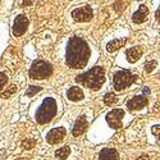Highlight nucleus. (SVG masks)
<instances>
[{
	"instance_id": "1",
	"label": "nucleus",
	"mask_w": 160,
	"mask_h": 160,
	"mask_svg": "<svg viewBox=\"0 0 160 160\" xmlns=\"http://www.w3.org/2000/svg\"><path fill=\"white\" fill-rule=\"evenodd\" d=\"M90 48L83 38L74 36L69 40L65 52V63L72 69H79L86 67L90 58Z\"/></svg>"
},
{
	"instance_id": "2",
	"label": "nucleus",
	"mask_w": 160,
	"mask_h": 160,
	"mask_svg": "<svg viewBox=\"0 0 160 160\" xmlns=\"http://www.w3.org/2000/svg\"><path fill=\"white\" fill-rule=\"evenodd\" d=\"M76 82L86 86L90 90H99L105 82V69L102 67H94L86 73L76 77Z\"/></svg>"
},
{
	"instance_id": "3",
	"label": "nucleus",
	"mask_w": 160,
	"mask_h": 160,
	"mask_svg": "<svg viewBox=\"0 0 160 160\" xmlns=\"http://www.w3.org/2000/svg\"><path fill=\"white\" fill-rule=\"evenodd\" d=\"M57 110H58V106H57V101L51 98H46L42 104L40 105V108L36 113V121L40 124H45L49 123L52 118L57 115Z\"/></svg>"
},
{
	"instance_id": "4",
	"label": "nucleus",
	"mask_w": 160,
	"mask_h": 160,
	"mask_svg": "<svg viewBox=\"0 0 160 160\" xmlns=\"http://www.w3.org/2000/svg\"><path fill=\"white\" fill-rule=\"evenodd\" d=\"M137 79V76L133 74L128 69H122L114 73L113 76V85L117 91H122L127 87H129L133 82Z\"/></svg>"
},
{
	"instance_id": "5",
	"label": "nucleus",
	"mask_w": 160,
	"mask_h": 160,
	"mask_svg": "<svg viewBox=\"0 0 160 160\" xmlns=\"http://www.w3.org/2000/svg\"><path fill=\"white\" fill-rule=\"evenodd\" d=\"M52 74V65L45 60H35L30 68L32 79H46Z\"/></svg>"
},
{
	"instance_id": "6",
	"label": "nucleus",
	"mask_w": 160,
	"mask_h": 160,
	"mask_svg": "<svg viewBox=\"0 0 160 160\" xmlns=\"http://www.w3.org/2000/svg\"><path fill=\"white\" fill-rule=\"evenodd\" d=\"M124 117V110L123 109H113L106 114V123L109 127L114 129H121L122 128V119Z\"/></svg>"
},
{
	"instance_id": "7",
	"label": "nucleus",
	"mask_w": 160,
	"mask_h": 160,
	"mask_svg": "<svg viewBox=\"0 0 160 160\" xmlns=\"http://www.w3.org/2000/svg\"><path fill=\"white\" fill-rule=\"evenodd\" d=\"M92 16H94V12H92L90 5H83L76 8L72 12V18L76 22H88L92 19Z\"/></svg>"
},
{
	"instance_id": "8",
	"label": "nucleus",
	"mask_w": 160,
	"mask_h": 160,
	"mask_svg": "<svg viewBox=\"0 0 160 160\" xmlns=\"http://www.w3.org/2000/svg\"><path fill=\"white\" fill-rule=\"evenodd\" d=\"M27 28H28V18L24 14L17 16V18L14 19V23H13V35L16 37H19L26 33Z\"/></svg>"
},
{
	"instance_id": "9",
	"label": "nucleus",
	"mask_w": 160,
	"mask_h": 160,
	"mask_svg": "<svg viewBox=\"0 0 160 160\" xmlns=\"http://www.w3.org/2000/svg\"><path fill=\"white\" fill-rule=\"evenodd\" d=\"M67 132L63 127H58V128H54L51 129L48 135H46V141L50 143V145H57L59 143L60 141H63V138L65 137Z\"/></svg>"
},
{
	"instance_id": "10",
	"label": "nucleus",
	"mask_w": 160,
	"mask_h": 160,
	"mask_svg": "<svg viewBox=\"0 0 160 160\" xmlns=\"http://www.w3.org/2000/svg\"><path fill=\"white\" fill-rule=\"evenodd\" d=\"M149 104V100L145 95H137L135 98H132L128 100L127 102V108L129 110H140L142 108H145L146 105Z\"/></svg>"
},
{
	"instance_id": "11",
	"label": "nucleus",
	"mask_w": 160,
	"mask_h": 160,
	"mask_svg": "<svg viewBox=\"0 0 160 160\" xmlns=\"http://www.w3.org/2000/svg\"><path fill=\"white\" fill-rule=\"evenodd\" d=\"M87 127H88V123H87L86 117H85V115H81V117H79L77 121H76V123H74V126H73L72 135H73L74 137L81 136L82 133L87 129Z\"/></svg>"
},
{
	"instance_id": "12",
	"label": "nucleus",
	"mask_w": 160,
	"mask_h": 160,
	"mask_svg": "<svg viewBox=\"0 0 160 160\" xmlns=\"http://www.w3.org/2000/svg\"><path fill=\"white\" fill-rule=\"evenodd\" d=\"M148 16H149L148 7H146V5H141L135 13H133L132 21H133V23L140 24V23H142V22H145L146 19H148Z\"/></svg>"
},
{
	"instance_id": "13",
	"label": "nucleus",
	"mask_w": 160,
	"mask_h": 160,
	"mask_svg": "<svg viewBox=\"0 0 160 160\" xmlns=\"http://www.w3.org/2000/svg\"><path fill=\"white\" fill-rule=\"evenodd\" d=\"M142 54H143L142 46H135V48H131L126 51V57H127V60L129 63H136L141 58Z\"/></svg>"
},
{
	"instance_id": "14",
	"label": "nucleus",
	"mask_w": 160,
	"mask_h": 160,
	"mask_svg": "<svg viewBox=\"0 0 160 160\" xmlns=\"http://www.w3.org/2000/svg\"><path fill=\"white\" fill-rule=\"evenodd\" d=\"M67 98H68L71 101H81L83 99V91L77 86L71 87L68 91H67Z\"/></svg>"
},
{
	"instance_id": "15",
	"label": "nucleus",
	"mask_w": 160,
	"mask_h": 160,
	"mask_svg": "<svg viewBox=\"0 0 160 160\" xmlns=\"http://www.w3.org/2000/svg\"><path fill=\"white\" fill-rule=\"evenodd\" d=\"M126 42H127L126 37H123V38H115V40H113V41H110L108 45H106V51H108V52H114L118 49L123 48L126 45Z\"/></svg>"
},
{
	"instance_id": "16",
	"label": "nucleus",
	"mask_w": 160,
	"mask_h": 160,
	"mask_svg": "<svg viewBox=\"0 0 160 160\" xmlns=\"http://www.w3.org/2000/svg\"><path fill=\"white\" fill-rule=\"evenodd\" d=\"M100 160H119V154L114 149H104L99 155Z\"/></svg>"
},
{
	"instance_id": "17",
	"label": "nucleus",
	"mask_w": 160,
	"mask_h": 160,
	"mask_svg": "<svg viewBox=\"0 0 160 160\" xmlns=\"http://www.w3.org/2000/svg\"><path fill=\"white\" fill-rule=\"evenodd\" d=\"M69 154H71V149L68 148V146H64V148H60L55 151V156L60 160H65L69 156Z\"/></svg>"
},
{
	"instance_id": "18",
	"label": "nucleus",
	"mask_w": 160,
	"mask_h": 160,
	"mask_svg": "<svg viewBox=\"0 0 160 160\" xmlns=\"http://www.w3.org/2000/svg\"><path fill=\"white\" fill-rule=\"evenodd\" d=\"M117 101H118V99H117L115 94H113V92H108V94L104 96V102H105V105H108V106L114 105Z\"/></svg>"
},
{
	"instance_id": "19",
	"label": "nucleus",
	"mask_w": 160,
	"mask_h": 160,
	"mask_svg": "<svg viewBox=\"0 0 160 160\" xmlns=\"http://www.w3.org/2000/svg\"><path fill=\"white\" fill-rule=\"evenodd\" d=\"M16 92H17V86H16V85H12L7 91L2 92V95H0V96H2L3 99H8V98L12 96L13 94H16Z\"/></svg>"
},
{
	"instance_id": "20",
	"label": "nucleus",
	"mask_w": 160,
	"mask_h": 160,
	"mask_svg": "<svg viewBox=\"0 0 160 160\" xmlns=\"http://www.w3.org/2000/svg\"><path fill=\"white\" fill-rule=\"evenodd\" d=\"M41 90H42V88L40 87V86H30L28 90L26 91V96H30V98H31V96H35L37 92H40Z\"/></svg>"
},
{
	"instance_id": "21",
	"label": "nucleus",
	"mask_w": 160,
	"mask_h": 160,
	"mask_svg": "<svg viewBox=\"0 0 160 160\" xmlns=\"http://www.w3.org/2000/svg\"><path fill=\"white\" fill-rule=\"evenodd\" d=\"M156 62L155 60H149V62H146L145 63V71L148 72V73H150V72H152L155 68H156Z\"/></svg>"
},
{
	"instance_id": "22",
	"label": "nucleus",
	"mask_w": 160,
	"mask_h": 160,
	"mask_svg": "<svg viewBox=\"0 0 160 160\" xmlns=\"http://www.w3.org/2000/svg\"><path fill=\"white\" fill-rule=\"evenodd\" d=\"M35 145H36V141H35V140H28V138H26V140H23V141H22V146H23V148H24L26 150L32 149Z\"/></svg>"
},
{
	"instance_id": "23",
	"label": "nucleus",
	"mask_w": 160,
	"mask_h": 160,
	"mask_svg": "<svg viewBox=\"0 0 160 160\" xmlns=\"http://www.w3.org/2000/svg\"><path fill=\"white\" fill-rule=\"evenodd\" d=\"M7 82H8V77H7V74L3 73V72H0V90H2V88L7 85Z\"/></svg>"
},
{
	"instance_id": "24",
	"label": "nucleus",
	"mask_w": 160,
	"mask_h": 160,
	"mask_svg": "<svg viewBox=\"0 0 160 160\" xmlns=\"http://www.w3.org/2000/svg\"><path fill=\"white\" fill-rule=\"evenodd\" d=\"M151 131H152V135L160 141V126L159 124H156V126H154L152 128H151Z\"/></svg>"
},
{
	"instance_id": "25",
	"label": "nucleus",
	"mask_w": 160,
	"mask_h": 160,
	"mask_svg": "<svg viewBox=\"0 0 160 160\" xmlns=\"http://www.w3.org/2000/svg\"><path fill=\"white\" fill-rule=\"evenodd\" d=\"M123 5H124V3L122 2V0H118V2L114 4V9L119 13V12H122V10L124 9V7H123Z\"/></svg>"
},
{
	"instance_id": "26",
	"label": "nucleus",
	"mask_w": 160,
	"mask_h": 160,
	"mask_svg": "<svg viewBox=\"0 0 160 160\" xmlns=\"http://www.w3.org/2000/svg\"><path fill=\"white\" fill-rule=\"evenodd\" d=\"M32 4V0H23L22 2V7H28Z\"/></svg>"
},
{
	"instance_id": "27",
	"label": "nucleus",
	"mask_w": 160,
	"mask_h": 160,
	"mask_svg": "<svg viewBox=\"0 0 160 160\" xmlns=\"http://www.w3.org/2000/svg\"><path fill=\"white\" fill-rule=\"evenodd\" d=\"M155 17H156V21L160 23V7H159V9L156 10V14H155Z\"/></svg>"
},
{
	"instance_id": "28",
	"label": "nucleus",
	"mask_w": 160,
	"mask_h": 160,
	"mask_svg": "<svg viewBox=\"0 0 160 160\" xmlns=\"http://www.w3.org/2000/svg\"><path fill=\"white\" fill-rule=\"evenodd\" d=\"M136 160H149V156H148V155H141V156H138Z\"/></svg>"
},
{
	"instance_id": "29",
	"label": "nucleus",
	"mask_w": 160,
	"mask_h": 160,
	"mask_svg": "<svg viewBox=\"0 0 160 160\" xmlns=\"http://www.w3.org/2000/svg\"><path fill=\"white\" fill-rule=\"evenodd\" d=\"M143 92H145V95H149V94H150V90H149V87H145Z\"/></svg>"
}]
</instances>
